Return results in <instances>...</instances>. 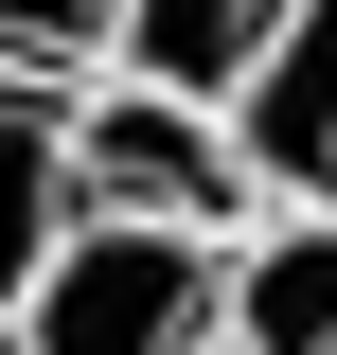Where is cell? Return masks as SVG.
Here are the masks:
<instances>
[{"label": "cell", "instance_id": "7a4b0ae2", "mask_svg": "<svg viewBox=\"0 0 337 355\" xmlns=\"http://www.w3.org/2000/svg\"><path fill=\"white\" fill-rule=\"evenodd\" d=\"M71 214H125V231H196L231 249L249 231V178H231V125L213 107H160V89H71Z\"/></svg>", "mask_w": 337, "mask_h": 355}, {"label": "cell", "instance_id": "6da1fadb", "mask_svg": "<svg viewBox=\"0 0 337 355\" xmlns=\"http://www.w3.org/2000/svg\"><path fill=\"white\" fill-rule=\"evenodd\" d=\"M0 338H18V355H213V249H196V231L71 214Z\"/></svg>", "mask_w": 337, "mask_h": 355}, {"label": "cell", "instance_id": "5b68a950", "mask_svg": "<svg viewBox=\"0 0 337 355\" xmlns=\"http://www.w3.org/2000/svg\"><path fill=\"white\" fill-rule=\"evenodd\" d=\"M284 0H107V89H160V107H231V71L266 53Z\"/></svg>", "mask_w": 337, "mask_h": 355}, {"label": "cell", "instance_id": "3957f363", "mask_svg": "<svg viewBox=\"0 0 337 355\" xmlns=\"http://www.w3.org/2000/svg\"><path fill=\"white\" fill-rule=\"evenodd\" d=\"M231 178H249V214H302V196H337V0H284L266 18V53L231 71Z\"/></svg>", "mask_w": 337, "mask_h": 355}, {"label": "cell", "instance_id": "ba28073f", "mask_svg": "<svg viewBox=\"0 0 337 355\" xmlns=\"http://www.w3.org/2000/svg\"><path fill=\"white\" fill-rule=\"evenodd\" d=\"M0 355H18V338H0Z\"/></svg>", "mask_w": 337, "mask_h": 355}, {"label": "cell", "instance_id": "52a82bcc", "mask_svg": "<svg viewBox=\"0 0 337 355\" xmlns=\"http://www.w3.org/2000/svg\"><path fill=\"white\" fill-rule=\"evenodd\" d=\"M89 53H107V0H0V71H36V89H71Z\"/></svg>", "mask_w": 337, "mask_h": 355}, {"label": "cell", "instance_id": "277c9868", "mask_svg": "<svg viewBox=\"0 0 337 355\" xmlns=\"http://www.w3.org/2000/svg\"><path fill=\"white\" fill-rule=\"evenodd\" d=\"M213 355H337V196L249 214L213 249Z\"/></svg>", "mask_w": 337, "mask_h": 355}, {"label": "cell", "instance_id": "8992f818", "mask_svg": "<svg viewBox=\"0 0 337 355\" xmlns=\"http://www.w3.org/2000/svg\"><path fill=\"white\" fill-rule=\"evenodd\" d=\"M53 231H71V89L0 71V320H18V284L53 266Z\"/></svg>", "mask_w": 337, "mask_h": 355}]
</instances>
